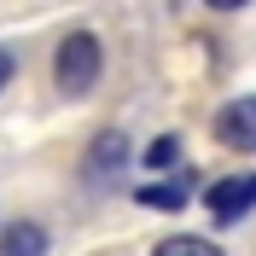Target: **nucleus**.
Returning a JSON list of instances; mask_svg holds the SVG:
<instances>
[{
	"instance_id": "f03ea898",
	"label": "nucleus",
	"mask_w": 256,
	"mask_h": 256,
	"mask_svg": "<svg viewBox=\"0 0 256 256\" xmlns=\"http://www.w3.org/2000/svg\"><path fill=\"white\" fill-rule=\"evenodd\" d=\"M250 204H256V175H222V180H210V192H204V210H210L216 227L244 222Z\"/></svg>"
},
{
	"instance_id": "f257e3e1",
	"label": "nucleus",
	"mask_w": 256,
	"mask_h": 256,
	"mask_svg": "<svg viewBox=\"0 0 256 256\" xmlns=\"http://www.w3.org/2000/svg\"><path fill=\"white\" fill-rule=\"evenodd\" d=\"M99 70H105V52H99V35L88 30H70L52 52V82H58L64 99H82L99 88Z\"/></svg>"
},
{
	"instance_id": "9d476101",
	"label": "nucleus",
	"mask_w": 256,
	"mask_h": 256,
	"mask_svg": "<svg viewBox=\"0 0 256 256\" xmlns=\"http://www.w3.org/2000/svg\"><path fill=\"white\" fill-rule=\"evenodd\" d=\"M204 6H216V12H239V6H250V0H204Z\"/></svg>"
},
{
	"instance_id": "423d86ee",
	"label": "nucleus",
	"mask_w": 256,
	"mask_h": 256,
	"mask_svg": "<svg viewBox=\"0 0 256 256\" xmlns=\"http://www.w3.org/2000/svg\"><path fill=\"white\" fill-rule=\"evenodd\" d=\"M152 256H222V250H216L210 239H198V233H169Z\"/></svg>"
},
{
	"instance_id": "7ed1b4c3",
	"label": "nucleus",
	"mask_w": 256,
	"mask_h": 256,
	"mask_svg": "<svg viewBox=\"0 0 256 256\" xmlns=\"http://www.w3.org/2000/svg\"><path fill=\"white\" fill-rule=\"evenodd\" d=\"M216 140L233 146V152H256V94H244V99L216 111Z\"/></svg>"
},
{
	"instance_id": "0eeeda50",
	"label": "nucleus",
	"mask_w": 256,
	"mask_h": 256,
	"mask_svg": "<svg viewBox=\"0 0 256 256\" xmlns=\"http://www.w3.org/2000/svg\"><path fill=\"white\" fill-rule=\"evenodd\" d=\"M146 210H180L186 204V180H163V186H140Z\"/></svg>"
},
{
	"instance_id": "20e7f679",
	"label": "nucleus",
	"mask_w": 256,
	"mask_h": 256,
	"mask_svg": "<svg viewBox=\"0 0 256 256\" xmlns=\"http://www.w3.org/2000/svg\"><path fill=\"white\" fill-rule=\"evenodd\" d=\"M122 163H128V134H122V128L94 134V146H88V175H94V180H111Z\"/></svg>"
},
{
	"instance_id": "1a4fd4ad",
	"label": "nucleus",
	"mask_w": 256,
	"mask_h": 256,
	"mask_svg": "<svg viewBox=\"0 0 256 256\" xmlns=\"http://www.w3.org/2000/svg\"><path fill=\"white\" fill-rule=\"evenodd\" d=\"M12 70H18V58H12V52H0V88L12 82Z\"/></svg>"
},
{
	"instance_id": "6e6552de",
	"label": "nucleus",
	"mask_w": 256,
	"mask_h": 256,
	"mask_svg": "<svg viewBox=\"0 0 256 256\" xmlns=\"http://www.w3.org/2000/svg\"><path fill=\"white\" fill-rule=\"evenodd\" d=\"M146 163H152V169H169V163H180V140H175V134H163V140H152Z\"/></svg>"
},
{
	"instance_id": "39448f33",
	"label": "nucleus",
	"mask_w": 256,
	"mask_h": 256,
	"mask_svg": "<svg viewBox=\"0 0 256 256\" xmlns=\"http://www.w3.org/2000/svg\"><path fill=\"white\" fill-rule=\"evenodd\" d=\"M47 227L41 222H6L0 227V256H47Z\"/></svg>"
}]
</instances>
